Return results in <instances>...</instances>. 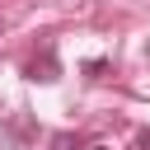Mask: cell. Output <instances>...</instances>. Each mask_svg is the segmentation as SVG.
<instances>
[{"label": "cell", "mask_w": 150, "mask_h": 150, "mask_svg": "<svg viewBox=\"0 0 150 150\" xmlns=\"http://www.w3.org/2000/svg\"><path fill=\"white\" fill-rule=\"evenodd\" d=\"M136 145H141V150H150V127H145V131L136 136Z\"/></svg>", "instance_id": "obj_2"}, {"label": "cell", "mask_w": 150, "mask_h": 150, "mask_svg": "<svg viewBox=\"0 0 150 150\" xmlns=\"http://www.w3.org/2000/svg\"><path fill=\"white\" fill-rule=\"evenodd\" d=\"M89 150H108V145H89Z\"/></svg>", "instance_id": "obj_3"}, {"label": "cell", "mask_w": 150, "mask_h": 150, "mask_svg": "<svg viewBox=\"0 0 150 150\" xmlns=\"http://www.w3.org/2000/svg\"><path fill=\"white\" fill-rule=\"evenodd\" d=\"M28 80H42V84H47V80H56V56H52V52H42V61H33V66H28Z\"/></svg>", "instance_id": "obj_1"}]
</instances>
